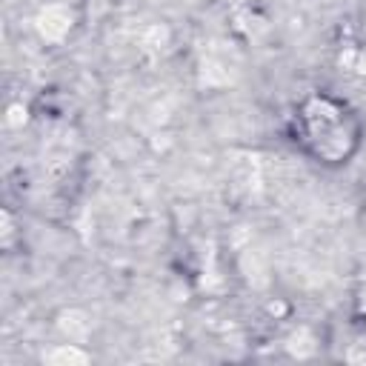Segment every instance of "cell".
<instances>
[{
  "instance_id": "1",
  "label": "cell",
  "mask_w": 366,
  "mask_h": 366,
  "mask_svg": "<svg viewBox=\"0 0 366 366\" xmlns=\"http://www.w3.org/2000/svg\"><path fill=\"white\" fill-rule=\"evenodd\" d=\"M297 143L320 163H346L360 143V123L340 100L312 94L295 114Z\"/></svg>"
}]
</instances>
